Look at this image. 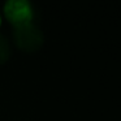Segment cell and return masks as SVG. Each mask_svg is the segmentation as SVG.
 I'll return each instance as SVG.
<instances>
[{"label":"cell","instance_id":"cell-3","mask_svg":"<svg viewBox=\"0 0 121 121\" xmlns=\"http://www.w3.org/2000/svg\"><path fill=\"white\" fill-rule=\"evenodd\" d=\"M11 56L9 42L4 35L0 34V64H4Z\"/></svg>","mask_w":121,"mask_h":121},{"label":"cell","instance_id":"cell-4","mask_svg":"<svg viewBox=\"0 0 121 121\" xmlns=\"http://www.w3.org/2000/svg\"><path fill=\"white\" fill-rule=\"evenodd\" d=\"M0 24H1V18H0Z\"/></svg>","mask_w":121,"mask_h":121},{"label":"cell","instance_id":"cell-1","mask_svg":"<svg viewBox=\"0 0 121 121\" xmlns=\"http://www.w3.org/2000/svg\"><path fill=\"white\" fill-rule=\"evenodd\" d=\"M13 37L16 46L25 52H34V51L39 50L44 40L39 27L35 26L33 22L14 26Z\"/></svg>","mask_w":121,"mask_h":121},{"label":"cell","instance_id":"cell-2","mask_svg":"<svg viewBox=\"0 0 121 121\" xmlns=\"http://www.w3.org/2000/svg\"><path fill=\"white\" fill-rule=\"evenodd\" d=\"M4 13L11 24L14 26L31 22L33 11L31 7L25 0H9L4 5Z\"/></svg>","mask_w":121,"mask_h":121}]
</instances>
